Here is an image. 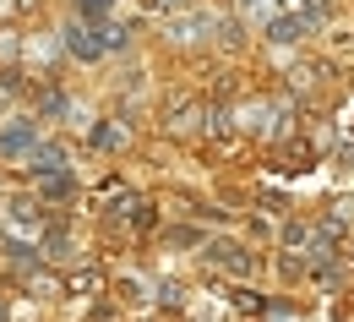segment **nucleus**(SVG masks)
Instances as JSON below:
<instances>
[{
	"instance_id": "nucleus-6",
	"label": "nucleus",
	"mask_w": 354,
	"mask_h": 322,
	"mask_svg": "<svg viewBox=\"0 0 354 322\" xmlns=\"http://www.w3.org/2000/svg\"><path fill=\"white\" fill-rule=\"evenodd\" d=\"M327 17H333V6H327V0H306V17H300V22H310V28H322Z\"/></svg>"
},
{
	"instance_id": "nucleus-8",
	"label": "nucleus",
	"mask_w": 354,
	"mask_h": 322,
	"mask_svg": "<svg viewBox=\"0 0 354 322\" xmlns=\"http://www.w3.org/2000/svg\"><path fill=\"white\" fill-rule=\"evenodd\" d=\"M109 11V0H82V17H104Z\"/></svg>"
},
{
	"instance_id": "nucleus-10",
	"label": "nucleus",
	"mask_w": 354,
	"mask_h": 322,
	"mask_svg": "<svg viewBox=\"0 0 354 322\" xmlns=\"http://www.w3.org/2000/svg\"><path fill=\"white\" fill-rule=\"evenodd\" d=\"M153 6H164V11H169V6H185V0H153Z\"/></svg>"
},
{
	"instance_id": "nucleus-2",
	"label": "nucleus",
	"mask_w": 354,
	"mask_h": 322,
	"mask_svg": "<svg viewBox=\"0 0 354 322\" xmlns=\"http://www.w3.org/2000/svg\"><path fill=\"white\" fill-rule=\"evenodd\" d=\"M207 257H213L218 268H251V251H234L229 240H218V246H207Z\"/></svg>"
},
{
	"instance_id": "nucleus-3",
	"label": "nucleus",
	"mask_w": 354,
	"mask_h": 322,
	"mask_svg": "<svg viewBox=\"0 0 354 322\" xmlns=\"http://www.w3.org/2000/svg\"><path fill=\"white\" fill-rule=\"evenodd\" d=\"M267 33L283 44V39H300V33H306V22H300V17H272V22H267Z\"/></svg>"
},
{
	"instance_id": "nucleus-7",
	"label": "nucleus",
	"mask_w": 354,
	"mask_h": 322,
	"mask_svg": "<svg viewBox=\"0 0 354 322\" xmlns=\"http://www.w3.org/2000/svg\"><path fill=\"white\" fill-rule=\"evenodd\" d=\"M71 191H77V186H71V175H55V181H49V197H71Z\"/></svg>"
},
{
	"instance_id": "nucleus-9",
	"label": "nucleus",
	"mask_w": 354,
	"mask_h": 322,
	"mask_svg": "<svg viewBox=\"0 0 354 322\" xmlns=\"http://www.w3.org/2000/svg\"><path fill=\"white\" fill-rule=\"evenodd\" d=\"M267 6H272V0H240V11H257V17H262Z\"/></svg>"
},
{
	"instance_id": "nucleus-4",
	"label": "nucleus",
	"mask_w": 354,
	"mask_h": 322,
	"mask_svg": "<svg viewBox=\"0 0 354 322\" xmlns=\"http://www.w3.org/2000/svg\"><path fill=\"white\" fill-rule=\"evenodd\" d=\"M60 164H66V153H60V147H39V159H33L28 170H33V175H55Z\"/></svg>"
},
{
	"instance_id": "nucleus-5",
	"label": "nucleus",
	"mask_w": 354,
	"mask_h": 322,
	"mask_svg": "<svg viewBox=\"0 0 354 322\" xmlns=\"http://www.w3.org/2000/svg\"><path fill=\"white\" fill-rule=\"evenodd\" d=\"M33 142H39L33 126H17V132H6V137H0V147H6V153H22V147H33Z\"/></svg>"
},
{
	"instance_id": "nucleus-1",
	"label": "nucleus",
	"mask_w": 354,
	"mask_h": 322,
	"mask_svg": "<svg viewBox=\"0 0 354 322\" xmlns=\"http://www.w3.org/2000/svg\"><path fill=\"white\" fill-rule=\"evenodd\" d=\"M66 49H71L77 60H98V55H104V39H98V28H88V22H71V28H66Z\"/></svg>"
}]
</instances>
